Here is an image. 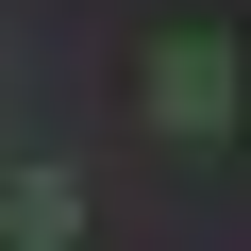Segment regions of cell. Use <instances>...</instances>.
I'll use <instances>...</instances> for the list:
<instances>
[{
  "mask_svg": "<svg viewBox=\"0 0 251 251\" xmlns=\"http://www.w3.org/2000/svg\"><path fill=\"white\" fill-rule=\"evenodd\" d=\"M134 100H151V134H234L251 67H234V34H168V50L134 67Z\"/></svg>",
  "mask_w": 251,
  "mask_h": 251,
  "instance_id": "obj_1",
  "label": "cell"
},
{
  "mask_svg": "<svg viewBox=\"0 0 251 251\" xmlns=\"http://www.w3.org/2000/svg\"><path fill=\"white\" fill-rule=\"evenodd\" d=\"M0 234H17V251H67V234H84V184H17Z\"/></svg>",
  "mask_w": 251,
  "mask_h": 251,
  "instance_id": "obj_2",
  "label": "cell"
}]
</instances>
